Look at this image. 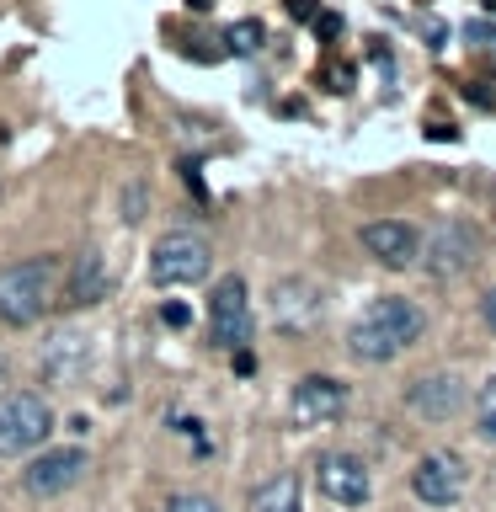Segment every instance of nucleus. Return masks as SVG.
<instances>
[{
  "label": "nucleus",
  "mask_w": 496,
  "mask_h": 512,
  "mask_svg": "<svg viewBox=\"0 0 496 512\" xmlns=\"http://www.w3.org/2000/svg\"><path fill=\"white\" fill-rule=\"evenodd\" d=\"M251 512H304L299 502V475H272L251 491Z\"/></svg>",
  "instance_id": "nucleus-16"
},
{
  "label": "nucleus",
  "mask_w": 496,
  "mask_h": 512,
  "mask_svg": "<svg viewBox=\"0 0 496 512\" xmlns=\"http://www.w3.org/2000/svg\"><path fill=\"white\" fill-rule=\"evenodd\" d=\"M406 406L422 416V422H454L464 411V384L454 374H422L406 390Z\"/></svg>",
  "instance_id": "nucleus-13"
},
{
  "label": "nucleus",
  "mask_w": 496,
  "mask_h": 512,
  "mask_svg": "<svg viewBox=\"0 0 496 512\" xmlns=\"http://www.w3.org/2000/svg\"><path fill=\"white\" fill-rule=\"evenodd\" d=\"M342 411H347V384L331 374H304L294 384V395H288L294 427H331V422H342Z\"/></svg>",
  "instance_id": "nucleus-8"
},
{
  "label": "nucleus",
  "mask_w": 496,
  "mask_h": 512,
  "mask_svg": "<svg viewBox=\"0 0 496 512\" xmlns=\"http://www.w3.org/2000/svg\"><path fill=\"white\" fill-rule=\"evenodd\" d=\"M208 336H214V347H224V352L251 347V299H246V283H240L235 272L214 283V299H208Z\"/></svg>",
  "instance_id": "nucleus-6"
},
{
  "label": "nucleus",
  "mask_w": 496,
  "mask_h": 512,
  "mask_svg": "<svg viewBox=\"0 0 496 512\" xmlns=\"http://www.w3.org/2000/svg\"><path fill=\"white\" fill-rule=\"evenodd\" d=\"M48 304H59V256H27V262L0 267V320L32 326Z\"/></svg>",
  "instance_id": "nucleus-2"
},
{
  "label": "nucleus",
  "mask_w": 496,
  "mask_h": 512,
  "mask_svg": "<svg viewBox=\"0 0 496 512\" xmlns=\"http://www.w3.org/2000/svg\"><path fill=\"white\" fill-rule=\"evenodd\" d=\"M315 486L326 502L336 507H363L368 496H374V475H368V464L358 454H347V448H331V454L315 459Z\"/></svg>",
  "instance_id": "nucleus-7"
},
{
  "label": "nucleus",
  "mask_w": 496,
  "mask_h": 512,
  "mask_svg": "<svg viewBox=\"0 0 496 512\" xmlns=\"http://www.w3.org/2000/svg\"><path fill=\"white\" fill-rule=\"evenodd\" d=\"M262 43H267V27L256 22V16H246V22H235L230 32H224V48H230V54H262Z\"/></svg>",
  "instance_id": "nucleus-17"
},
{
  "label": "nucleus",
  "mask_w": 496,
  "mask_h": 512,
  "mask_svg": "<svg viewBox=\"0 0 496 512\" xmlns=\"http://www.w3.org/2000/svg\"><path fill=\"white\" fill-rule=\"evenodd\" d=\"M54 432V406L32 390H16L0 400V454H32Z\"/></svg>",
  "instance_id": "nucleus-4"
},
{
  "label": "nucleus",
  "mask_w": 496,
  "mask_h": 512,
  "mask_svg": "<svg viewBox=\"0 0 496 512\" xmlns=\"http://www.w3.org/2000/svg\"><path fill=\"white\" fill-rule=\"evenodd\" d=\"M480 6H486V11H491V16H496V0H480Z\"/></svg>",
  "instance_id": "nucleus-30"
},
{
  "label": "nucleus",
  "mask_w": 496,
  "mask_h": 512,
  "mask_svg": "<svg viewBox=\"0 0 496 512\" xmlns=\"http://www.w3.org/2000/svg\"><path fill=\"white\" fill-rule=\"evenodd\" d=\"M422 331H427L422 304L406 299V294H379L358 320H352L347 352H352L358 363H390V358H400L411 342H422Z\"/></svg>",
  "instance_id": "nucleus-1"
},
{
  "label": "nucleus",
  "mask_w": 496,
  "mask_h": 512,
  "mask_svg": "<svg viewBox=\"0 0 496 512\" xmlns=\"http://www.w3.org/2000/svg\"><path fill=\"white\" fill-rule=\"evenodd\" d=\"M315 32H320V38H336V32H342V16H336V11H320V16H315Z\"/></svg>",
  "instance_id": "nucleus-22"
},
{
  "label": "nucleus",
  "mask_w": 496,
  "mask_h": 512,
  "mask_svg": "<svg viewBox=\"0 0 496 512\" xmlns=\"http://www.w3.org/2000/svg\"><path fill=\"white\" fill-rule=\"evenodd\" d=\"M363 246H368V256H379L384 267L422 262V235H416L406 219H374V224H363Z\"/></svg>",
  "instance_id": "nucleus-12"
},
{
  "label": "nucleus",
  "mask_w": 496,
  "mask_h": 512,
  "mask_svg": "<svg viewBox=\"0 0 496 512\" xmlns=\"http://www.w3.org/2000/svg\"><path fill=\"white\" fill-rule=\"evenodd\" d=\"M464 32H470V38H496V22H491V27H486V22H470Z\"/></svg>",
  "instance_id": "nucleus-28"
},
{
  "label": "nucleus",
  "mask_w": 496,
  "mask_h": 512,
  "mask_svg": "<svg viewBox=\"0 0 496 512\" xmlns=\"http://www.w3.org/2000/svg\"><path fill=\"white\" fill-rule=\"evenodd\" d=\"M107 288H112L107 262L96 251H86V256H75V262H70V278H64V288H59V304H64V310H91V304L107 299Z\"/></svg>",
  "instance_id": "nucleus-14"
},
{
  "label": "nucleus",
  "mask_w": 496,
  "mask_h": 512,
  "mask_svg": "<svg viewBox=\"0 0 496 512\" xmlns=\"http://www.w3.org/2000/svg\"><path fill=\"white\" fill-rule=\"evenodd\" d=\"M288 11H294L299 22H315V16H320V6H315V0H288Z\"/></svg>",
  "instance_id": "nucleus-24"
},
{
  "label": "nucleus",
  "mask_w": 496,
  "mask_h": 512,
  "mask_svg": "<svg viewBox=\"0 0 496 512\" xmlns=\"http://www.w3.org/2000/svg\"><path fill=\"white\" fill-rule=\"evenodd\" d=\"M166 512H224V507L203 491H176V496H166Z\"/></svg>",
  "instance_id": "nucleus-19"
},
{
  "label": "nucleus",
  "mask_w": 496,
  "mask_h": 512,
  "mask_svg": "<svg viewBox=\"0 0 496 512\" xmlns=\"http://www.w3.org/2000/svg\"><path fill=\"white\" fill-rule=\"evenodd\" d=\"M480 262V230L475 224H464V219H443L438 230H432L422 240V267L432 272V278H464Z\"/></svg>",
  "instance_id": "nucleus-5"
},
{
  "label": "nucleus",
  "mask_w": 496,
  "mask_h": 512,
  "mask_svg": "<svg viewBox=\"0 0 496 512\" xmlns=\"http://www.w3.org/2000/svg\"><path fill=\"white\" fill-rule=\"evenodd\" d=\"M187 6H192V11H208V0H187Z\"/></svg>",
  "instance_id": "nucleus-29"
},
{
  "label": "nucleus",
  "mask_w": 496,
  "mask_h": 512,
  "mask_svg": "<svg viewBox=\"0 0 496 512\" xmlns=\"http://www.w3.org/2000/svg\"><path fill=\"white\" fill-rule=\"evenodd\" d=\"M6 390H11V358L0 352V400H6Z\"/></svg>",
  "instance_id": "nucleus-26"
},
{
  "label": "nucleus",
  "mask_w": 496,
  "mask_h": 512,
  "mask_svg": "<svg viewBox=\"0 0 496 512\" xmlns=\"http://www.w3.org/2000/svg\"><path fill=\"white\" fill-rule=\"evenodd\" d=\"M208 267H214V251H208V240H203V235H192V230L160 235V240H155V251H150V278H155L160 288L203 283V278H208Z\"/></svg>",
  "instance_id": "nucleus-3"
},
{
  "label": "nucleus",
  "mask_w": 496,
  "mask_h": 512,
  "mask_svg": "<svg viewBox=\"0 0 496 512\" xmlns=\"http://www.w3.org/2000/svg\"><path fill=\"white\" fill-rule=\"evenodd\" d=\"M475 432L486 443H496V374L480 384V395H475Z\"/></svg>",
  "instance_id": "nucleus-18"
},
{
  "label": "nucleus",
  "mask_w": 496,
  "mask_h": 512,
  "mask_svg": "<svg viewBox=\"0 0 496 512\" xmlns=\"http://www.w3.org/2000/svg\"><path fill=\"white\" fill-rule=\"evenodd\" d=\"M139 208H144V187H134V192L123 198V219H128V224H134V219H144Z\"/></svg>",
  "instance_id": "nucleus-23"
},
{
  "label": "nucleus",
  "mask_w": 496,
  "mask_h": 512,
  "mask_svg": "<svg viewBox=\"0 0 496 512\" xmlns=\"http://www.w3.org/2000/svg\"><path fill=\"white\" fill-rule=\"evenodd\" d=\"M86 358H91V347H86V336H75V331H54L43 342V352H38V368L48 379H59V384H70L80 368H86Z\"/></svg>",
  "instance_id": "nucleus-15"
},
{
  "label": "nucleus",
  "mask_w": 496,
  "mask_h": 512,
  "mask_svg": "<svg viewBox=\"0 0 496 512\" xmlns=\"http://www.w3.org/2000/svg\"><path fill=\"white\" fill-rule=\"evenodd\" d=\"M86 470H91L86 448H75V443L70 448H43V454L22 470V486H27V496H59V491L80 486Z\"/></svg>",
  "instance_id": "nucleus-9"
},
{
  "label": "nucleus",
  "mask_w": 496,
  "mask_h": 512,
  "mask_svg": "<svg viewBox=\"0 0 496 512\" xmlns=\"http://www.w3.org/2000/svg\"><path fill=\"white\" fill-rule=\"evenodd\" d=\"M320 310H326V294L310 278H278L272 283V320L288 336H304L320 326Z\"/></svg>",
  "instance_id": "nucleus-10"
},
{
  "label": "nucleus",
  "mask_w": 496,
  "mask_h": 512,
  "mask_svg": "<svg viewBox=\"0 0 496 512\" xmlns=\"http://www.w3.org/2000/svg\"><path fill=\"white\" fill-rule=\"evenodd\" d=\"M160 320H166V326H171V331H182V326H187V320H192V310H187V304H182V299H166V304H160Z\"/></svg>",
  "instance_id": "nucleus-20"
},
{
  "label": "nucleus",
  "mask_w": 496,
  "mask_h": 512,
  "mask_svg": "<svg viewBox=\"0 0 496 512\" xmlns=\"http://www.w3.org/2000/svg\"><path fill=\"white\" fill-rule=\"evenodd\" d=\"M480 315H486V326L496 331V288H491V294H486V299H480Z\"/></svg>",
  "instance_id": "nucleus-25"
},
{
  "label": "nucleus",
  "mask_w": 496,
  "mask_h": 512,
  "mask_svg": "<svg viewBox=\"0 0 496 512\" xmlns=\"http://www.w3.org/2000/svg\"><path fill=\"white\" fill-rule=\"evenodd\" d=\"M454 134H459L454 123H448V128H443V123H427V139H454Z\"/></svg>",
  "instance_id": "nucleus-27"
},
{
  "label": "nucleus",
  "mask_w": 496,
  "mask_h": 512,
  "mask_svg": "<svg viewBox=\"0 0 496 512\" xmlns=\"http://www.w3.org/2000/svg\"><path fill=\"white\" fill-rule=\"evenodd\" d=\"M326 80H331V91H352V80H358V75H352V64H331Z\"/></svg>",
  "instance_id": "nucleus-21"
},
{
  "label": "nucleus",
  "mask_w": 496,
  "mask_h": 512,
  "mask_svg": "<svg viewBox=\"0 0 496 512\" xmlns=\"http://www.w3.org/2000/svg\"><path fill=\"white\" fill-rule=\"evenodd\" d=\"M411 491H416V502H427V507H454L464 496V459L443 454V448L438 454H422L411 470Z\"/></svg>",
  "instance_id": "nucleus-11"
}]
</instances>
